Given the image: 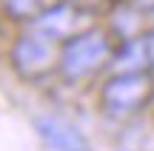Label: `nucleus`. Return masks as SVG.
I'll list each match as a JSON object with an SVG mask.
<instances>
[{
    "mask_svg": "<svg viewBox=\"0 0 154 151\" xmlns=\"http://www.w3.org/2000/svg\"><path fill=\"white\" fill-rule=\"evenodd\" d=\"M34 29L40 34L51 40H60V37H72L74 29L80 26V9H77L74 0H66V3H54L49 9H40L37 14L32 17Z\"/></svg>",
    "mask_w": 154,
    "mask_h": 151,
    "instance_id": "20e7f679",
    "label": "nucleus"
},
{
    "mask_svg": "<svg viewBox=\"0 0 154 151\" xmlns=\"http://www.w3.org/2000/svg\"><path fill=\"white\" fill-rule=\"evenodd\" d=\"M149 63V51H146V40H126L114 57L117 71H143Z\"/></svg>",
    "mask_w": 154,
    "mask_h": 151,
    "instance_id": "423d86ee",
    "label": "nucleus"
},
{
    "mask_svg": "<svg viewBox=\"0 0 154 151\" xmlns=\"http://www.w3.org/2000/svg\"><path fill=\"white\" fill-rule=\"evenodd\" d=\"M57 43L46 34H26L11 46V63H14L17 74L23 77H40L49 74L57 63Z\"/></svg>",
    "mask_w": 154,
    "mask_h": 151,
    "instance_id": "7ed1b4c3",
    "label": "nucleus"
},
{
    "mask_svg": "<svg viewBox=\"0 0 154 151\" xmlns=\"http://www.w3.org/2000/svg\"><path fill=\"white\" fill-rule=\"evenodd\" d=\"M146 51H149V63H154V32L146 37Z\"/></svg>",
    "mask_w": 154,
    "mask_h": 151,
    "instance_id": "6e6552de",
    "label": "nucleus"
},
{
    "mask_svg": "<svg viewBox=\"0 0 154 151\" xmlns=\"http://www.w3.org/2000/svg\"><path fill=\"white\" fill-rule=\"evenodd\" d=\"M77 3H100V0H77Z\"/></svg>",
    "mask_w": 154,
    "mask_h": 151,
    "instance_id": "1a4fd4ad",
    "label": "nucleus"
},
{
    "mask_svg": "<svg viewBox=\"0 0 154 151\" xmlns=\"http://www.w3.org/2000/svg\"><path fill=\"white\" fill-rule=\"evenodd\" d=\"M37 134L43 137V143L51 151H88V140L66 120H57V117L37 120Z\"/></svg>",
    "mask_w": 154,
    "mask_h": 151,
    "instance_id": "39448f33",
    "label": "nucleus"
},
{
    "mask_svg": "<svg viewBox=\"0 0 154 151\" xmlns=\"http://www.w3.org/2000/svg\"><path fill=\"white\" fill-rule=\"evenodd\" d=\"M43 9V0H6V11L17 20H32Z\"/></svg>",
    "mask_w": 154,
    "mask_h": 151,
    "instance_id": "0eeeda50",
    "label": "nucleus"
},
{
    "mask_svg": "<svg viewBox=\"0 0 154 151\" xmlns=\"http://www.w3.org/2000/svg\"><path fill=\"white\" fill-rule=\"evenodd\" d=\"M109 54H111V46L106 32L91 29V32L72 34L66 40V46L57 54V66L69 80H83V77H91L109 60Z\"/></svg>",
    "mask_w": 154,
    "mask_h": 151,
    "instance_id": "f257e3e1",
    "label": "nucleus"
},
{
    "mask_svg": "<svg viewBox=\"0 0 154 151\" xmlns=\"http://www.w3.org/2000/svg\"><path fill=\"white\" fill-rule=\"evenodd\" d=\"M151 97V77L146 71H117L103 86V106L109 114H134Z\"/></svg>",
    "mask_w": 154,
    "mask_h": 151,
    "instance_id": "f03ea898",
    "label": "nucleus"
}]
</instances>
